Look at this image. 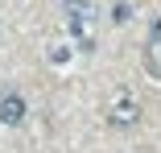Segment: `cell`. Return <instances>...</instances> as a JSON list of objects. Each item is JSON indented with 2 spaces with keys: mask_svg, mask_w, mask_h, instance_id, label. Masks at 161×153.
<instances>
[{
  "mask_svg": "<svg viewBox=\"0 0 161 153\" xmlns=\"http://www.w3.org/2000/svg\"><path fill=\"white\" fill-rule=\"evenodd\" d=\"M62 8H66V25H70V37L83 46V50H95V0H62Z\"/></svg>",
  "mask_w": 161,
  "mask_h": 153,
  "instance_id": "1",
  "label": "cell"
},
{
  "mask_svg": "<svg viewBox=\"0 0 161 153\" xmlns=\"http://www.w3.org/2000/svg\"><path fill=\"white\" fill-rule=\"evenodd\" d=\"M145 66H149L153 79H161V21L153 25V37H149V46H145Z\"/></svg>",
  "mask_w": 161,
  "mask_h": 153,
  "instance_id": "2",
  "label": "cell"
},
{
  "mask_svg": "<svg viewBox=\"0 0 161 153\" xmlns=\"http://www.w3.org/2000/svg\"><path fill=\"white\" fill-rule=\"evenodd\" d=\"M0 120H4V124H21L25 120V99L21 95H0Z\"/></svg>",
  "mask_w": 161,
  "mask_h": 153,
  "instance_id": "3",
  "label": "cell"
},
{
  "mask_svg": "<svg viewBox=\"0 0 161 153\" xmlns=\"http://www.w3.org/2000/svg\"><path fill=\"white\" fill-rule=\"evenodd\" d=\"M136 104H128V99H120L116 108H112V124H132V120H136Z\"/></svg>",
  "mask_w": 161,
  "mask_h": 153,
  "instance_id": "4",
  "label": "cell"
}]
</instances>
